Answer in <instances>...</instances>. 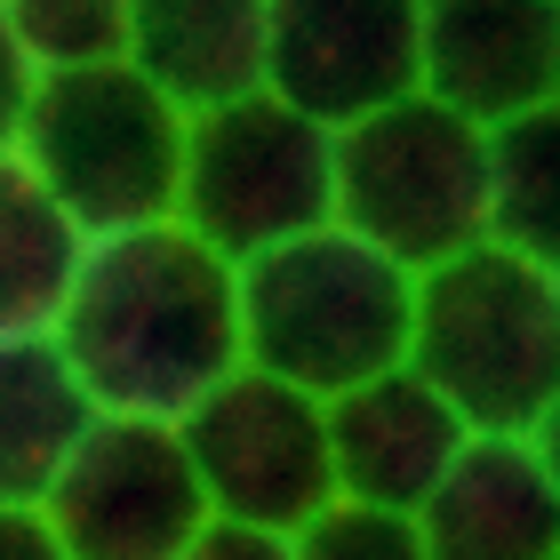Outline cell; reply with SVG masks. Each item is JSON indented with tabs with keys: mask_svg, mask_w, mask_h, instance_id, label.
Listing matches in <instances>:
<instances>
[{
	"mask_svg": "<svg viewBox=\"0 0 560 560\" xmlns=\"http://www.w3.org/2000/svg\"><path fill=\"white\" fill-rule=\"evenodd\" d=\"M48 345L65 352L96 417L176 424L200 393H217L241 369L233 265L200 248L176 217L89 241L48 320Z\"/></svg>",
	"mask_w": 560,
	"mask_h": 560,
	"instance_id": "obj_1",
	"label": "cell"
},
{
	"mask_svg": "<svg viewBox=\"0 0 560 560\" xmlns=\"http://www.w3.org/2000/svg\"><path fill=\"white\" fill-rule=\"evenodd\" d=\"M448 400L472 441H552L560 424V265L513 248H465V257L417 272L409 296V361Z\"/></svg>",
	"mask_w": 560,
	"mask_h": 560,
	"instance_id": "obj_2",
	"label": "cell"
},
{
	"mask_svg": "<svg viewBox=\"0 0 560 560\" xmlns=\"http://www.w3.org/2000/svg\"><path fill=\"white\" fill-rule=\"evenodd\" d=\"M409 296L417 280L345 224L296 233L265 257L233 265L241 304V369L272 376L304 400H337L409 361Z\"/></svg>",
	"mask_w": 560,
	"mask_h": 560,
	"instance_id": "obj_3",
	"label": "cell"
},
{
	"mask_svg": "<svg viewBox=\"0 0 560 560\" xmlns=\"http://www.w3.org/2000/svg\"><path fill=\"white\" fill-rule=\"evenodd\" d=\"M9 152L72 217L81 241H113L137 224H168L176 168H185V120L129 65H89L33 81Z\"/></svg>",
	"mask_w": 560,
	"mask_h": 560,
	"instance_id": "obj_4",
	"label": "cell"
},
{
	"mask_svg": "<svg viewBox=\"0 0 560 560\" xmlns=\"http://www.w3.org/2000/svg\"><path fill=\"white\" fill-rule=\"evenodd\" d=\"M480 176H489V129L456 120L448 105H432L417 89L337 137L328 224H345L352 241H369L376 257H393L417 280L489 241Z\"/></svg>",
	"mask_w": 560,
	"mask_h": 560,
	"instance_id": "obj_5",
	"label": "cell"
},
{
	"mask_svg": "<svg viewBox=\"0 0 560 560\" xmlns=\"http://www.w3.org/2000/svg\"><path fill=\"white\" fill-rule=\"evenodd\" d=\"M328 185H337V137L257 89L224 113L185 120V168H176L168 217L224 265H248L296 233H320Z\"/></svg>",
	"mask_w": 560,
	"mask_h": 560,
	"instance_id": "obj_6",
	"label": "cell"
},
{
	"mask_svg": "<svg viewBox=\"0 0 560 560\" xmlns=\"http://www.w3.org/2000/svg\"><path fill=\"white\" fill-rule=\"evenodd\" d=\"M176 448H185V465L200 480L209 521L296 537L320 504H337L320 400L272 385L257 369H233L217 393H200L176 417Z\"/></svg>",
	"mask_w": 560,
	"mask_h": 560,
	"instance_id": "obj_7",
	"label": "cell"
},
{
	"mask_svg": "<svg viewBox=\"0 0 560 560\" xmlns=\"http://www.w3.org/2000/svg\"><path fill=\"white\" fill-rule=\"evenodd\" d=\"M40 521L72 560H176L200 537L209 504L176 448V424L96 417L57 489L40 497Z\"/></svg>",
	"mask_w": 560,
	"mask_h": 560,
	"instance_id": "obj_8",
	"label": "cell"
},
{
	"mask_svg": "<svg viewBox=\"0 0 560 560\" xmlns=\"http://www.w3.org/2000/svg\"><path fill=\"white\" fill-rule=\"evenodd\" d=\"M265 96L328 137L417 96V0H265Z\"/></svg>",
	"mask_w": 560,
	"mask_h": 560,
	"instance_id": "obj_9",
	"label": "cell"
},
{
	"mask_svg": "<svg viewBox=\"0 0 560 560\" xmlns=\"http://www.w3.org/2000/svg\"><path fill=\"white\" fill-rule=\"evenodd\" d=\"M417 89L472 129L560 113L552 0H417Z\"/></svg>",
	"mask_w": 560,
	"mask_h": 560,
	"instance_id": "obj_10",
	"label": "cell"
},
{
	"mask_svg": "<svg viewBox=\"0 0 560 560\" xmlns=\"http://www.w3.org/2000/svg\"><path fill=\"white\" fill-rule=\"evenodd\" d=\"M320 424H328V480H337V497L369 504V513H409V521L441 489L456 448L472 441L448 417V400L417 385L409 369H385L369 385L320 400Z\"/></svg>",
	"mask_w": 560,
	"mask_h": 560,
	"instance_id": "obj_11",
	"label": "cell"
},
{
	"mask_svg": "<svg viewBox=\"0 0 560 560\" xmlns=\"http://www.w3.org/2000/svg\"><path fill=\"white\" fill-rule=\"evenodd\" d=\"M424 560H560V448L465 441L417 504Z\"/></svg>",
	"mask_w": 560,
	"mask_h": 560,
	"instance_id": "obj_12",
	"label": "cell"
},
{
	"mask_svg": "<svg viewBox=\"0 0 560 560\" xmlns=\"http://www.w3.org/2000/svg\"><path fill=\"white\" fill-rule=\"evenodd\" d=\"M120 65L176 120L224 113L265 89V0H129Z\"/></svg>",
	"mask_w": 560,
	"mask_h": 560,
	"instance_id": "obj_13",
	"label": "cell"
},
{
	"mask_svg": "<svg viewBox=\"0 0 560 560\" xmlns=\"http://www.w3.org/2000/svg\"><path fill=\"white\" fill-rule=\"evenodd\" d=\"M89 393L72 385L48 337H0V504H33L57 489L72 448L89 441Z\"/></svg>",
	"mask_w": 560,
	"mask_h": 560,
	"instance_id": "obj_14",
	"label": "cell"
},
{
	"mask_svg": "<svg viewBox=\"0 0 560 560\" xmlns=\"http://www.w3.org/2000/svg\"><path fill=\"white\" fill-rule=\"evenodd\" d=\"M81 233L72 217L33 185L16 152H0V337H48L57 304L81 265Z\"/></svg>",
	"mask_w": 560,
	"mask_h": 560,
	"instance_id": "obj_15",
	"label": "cell"
},
{
	"mask_svg": "<svg viewBox=\"0 0 560 560\" xmlns=\"http://www.w3.org/2000/svg\"><path fill=\"white\" fill-rule=\"evenodd\" d=\"M480 224H489V248L560 265V113H528L489 129Z\"/></svg>",
	"mask_w": 560,
	"mask_h": 560,
	"instance_id": "obj_16",
	"label": "cell"
},
{
	"mask_svg": "<svg viewBox=\"0 0 560 560\" xmlns=\"http://www.w3.org/2000/svg\"><path fill=\"white\" fill-rule=\"evenodd\" d=\"M16 57L33 81L48 72H89V65H120L129 40V0H0Z\"/></svg>",
	"mask_w": 560,
	"mask_h": 560,
	"instance_id": "obj_17",
	"label": "cell"
},
{
	"mask_svg": "<svg viewBox=\"0 0 560 560\" xmlns=\"http://www.w3.org/2000/svg\"><path fill=\"white\" fill-rule=\"evenodd\" d=\"M289 560H424L409 513H369V504H320L289 537Z\"/></svg>",
	"mask_w": 560,
	"mask_h": 560,
	"instance_id": "obj_18",
	"label": "cell"
},
{
	"mask_svg": "<svg viewBox=\"0 0 560 560\" xmlns=\"http://www.w3.org/2000/svg\"><path fill=\"white\" fill-rule=\"evenodd\" d=\"M176 560H289V537H272V528H241V521H200V537Z\"/></svg>",
	"mask_w": 560,
	"mask_h": 560,
	"instance_id": "obj_19",
	"label": "cell"
},
{
	"mask_svg": "<svg viewBox=\"0 0 560 560\" xmlns=\"http://www.w3.org/2000/svg\"><path fill=\"white\" fill-rule=\"evenodd\" d=\"M0 560H72L33 504H0Z\"/></svg>",
	"mask_w": 560,
	"mask_h": 560,
	"instance_id": "obj_20",
	"label": "cell"
},
{
	"mask_svg": "<svg viewBox=\"0 0 560 560\" xmlns=\"http://www.w3.org/2000/svg\"><path fill=\"white\" fill-rule=\"evenodd\" d=\"M24 96H33V72H24L9 24H0V152L16 144V120H24Z\"/></svg>",
	"mask_w": 560,
	"mask_h": 560,
	"instance_id": "obj_21",
	"label": "cell"
}]
</instances>
